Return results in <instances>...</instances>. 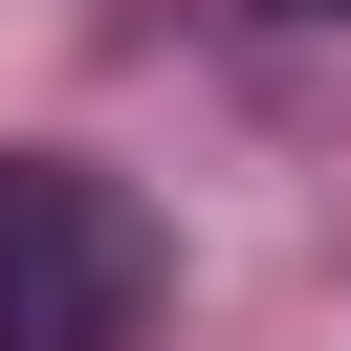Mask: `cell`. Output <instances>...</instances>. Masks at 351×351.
<instances>
[{
    "label": "cell",
    "instance_id": "6da1fadb",
    "mask_svg": "<svg viewBox=\"0 0 351 351\" xmlns=\"http://www.w3.org/2000/svg\"><path fill=\"white\" fill-rule=\"evenodd\" d=\"M132 307H154V241H132V197L110 176H0V351H132Z\"/></svg>",
    "mask_w": 351,
    "mask_h": 351
},
{
    "label": "cell",
    "instance_id": "7a4b0ae2",
    "mask_svg": "<svg viewBox=\"0 0 351 351\" xmlns=\"http://www.w3.org/2000/svg\"><path fill=\"white\" fill-rule=\"evenodd\" d=\"M285 22H351V0H285Z\"/></svg>",
    "mask_w": 351,
    "mask_h": 351
}]
</instances>
